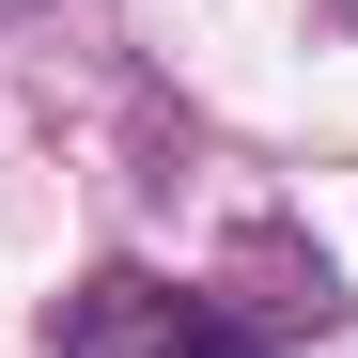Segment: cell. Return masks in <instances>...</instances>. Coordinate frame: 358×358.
Segmentation results:
<instances>
[{
    "instance_id": "6da1fadb",
    "label": "cell",
    "mask_w": 358,
    "mask_h": 358,
    "mask_svg": "<svg viewBox=\"0 0 358 358\" xmlns=\"http://www.w3.org/2000/svg\"><path fill=\"white\" fill-rule=\"evenodd\" d=\"M141 358H234V343H218V327H156Z\"/></svg>"
}]
</instances>
